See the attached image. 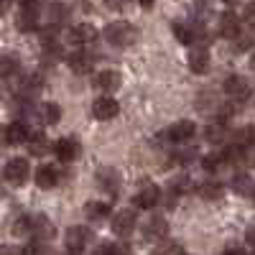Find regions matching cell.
<instances>
[{
	"label": "cell",
	"instance_id": "cell-1",
	"mask_svg": "<svg viewBox=\"0 0 255 255\" xmlns=\"http://www.w3.org/2000/svg\"><path fill=\"white\" fill-rule=\"evenodd\" d=\"M105 38H108V44L113 46H133L135 38H138V31L133 23H128V20H113V23H108V28H105Z\"/></svg>",
	"mask_w": 255,
	"mask_h": 255
},
{
	"label": "cell",
	"instance_id": "cell-2",
	"mask_svg": "<svg viewBox=\"0 0 255 255\" xmlns=\"http://www.w3.org/2000/svg\"><path fill=\"white\" fill-rule=\"evenodd\" d=\"M222 87H225V95H227L230 100H235V102H245V100H250V95H253L250 82H248L245 77H240V74L227 77Z\"/></svg>",
	"mask_w": 255,
	"mask_h": 255
},
{
	"label": "cell",
	"instance_id": "cell-3",
	"mask_svg": "<svg viewBox=\"0 0 255 255\" xmlns=\"http://www.w3.org/2000/svg\"><path fill=\"white\" fill-rule=\"evenodd\" d=\"M92 240V232L87 227H82V225H74L67 230V238H64V243H67V250L69 255H82V250L87 248V243Z\"/></svg>",
	"mask_w": 255,
	"mask_h": 255
},
{
	"label": "cell",
	"instance_id": "cell-4",
	"mask_svg": "<svg viewBox=\"0 0 255 255\" xmlns=\"http://www.w3.org/2000/svg\"><path fill=\"white\" fill-rule=\"evenodd\" d=\"M28 171H31V166H28L26 158H10V161L5 163V168H3V176H5L8 184L20 186V184L28 181Z\"/></svg>",
	"mask_w": 255,
	"mask_h": 255
},
{
	"label": "cell",
	"instance_id": "cell-5",
	"mask_svg": "<svg viewBox=\"0 0 255 255\" xmlns=\"http://www.w3.org/2000/svg\"><path fill=\"white\" fill-rule=\"evenodd\" d=\"M161 202V189L151 181H145L143 186H138V194L133 197V204L138 209H153Z\"/></svg>",
	"mask_w": 255,
	"mask_h": 255
},
{
	"label": "cell",
	"instance_id": "cell-6",
	"mask_svg": "<svg viewBox=\"0 0 255 255\" xmlns=\"http://www.w3.org/2000/svg\"><path fill=\"white\" fill-rule=\"evenodd\" d=\"M135 222H138V217H135L133 209H120L113 217V232L118 238H128V235H133Z\"/></svg>",
	"mask_w": 255,
	"mask_h": 255
},
{
	"label": "cell",
	"instance_id": "cell-7",
	"mask_svg": "<svg viewBox=\"0 0 255 255\" xmlns=\"http://www.w3.org/2000/svg\"><path fill=\"white\" fill-rule=\"evenodd\" d=\"M120 84H123V77L118 72H113V69H102L92 79V87L100 90V92H118Z\"/></svg>",
	"mask_w": 255,
	"mask_h": 255
},
{
	"label": "cell",
	"instance_id": "cell-8",
	"mask_svg": "<svg viewBox=\"0 0 255 255\" xmlns=\"http://www.w3.org/2000/svg\"><path fill=\"white\" fill-rule=\"evenodd\" d=\"M194 135H197V125L191 123V120H179V123H174L166 130V138L171 140V143H186V140H191Z\"/></svg>",
	"mask_w": 255,
	"mask_h": 255
},
{
	"label": "cell",
	"instance_id": "cell-9",
	"mask_svg": "<svg viewBox=\"0 0 255 255\" xmlns=\"http://www.w3.org/2000/svg\"><path fill=\"white\" fill-rule=\"evenodd\" d=\"M97 184H100L102 191H108L110 197H115V194H120V184H123V179H120V174L115 171V168L105 166V168H100V171H97Z\"/></svg>",
	"mask_w": 255,
	"mask_h": 255
},
{
	"label": "cell",
	"instance_id": "cell-10",
	"mask_svg": "<svg viewBox=\"0 0 255 255\" xmlns=\"http://www.w3.org/2000/svg\"><path fill=\"white\" fill-rule=\"evenodd\" d=\"M3 138L8 145H20V143H28L31 140V128L20 120V123H10L5 125V130H3Z\"/></svg>",
	"mask_w": 255,
	"mask_h": 255
},
{
	"label": "cell",
	"instance_id": "cell-11",
	"mask_svg": "<svg viewBox=\"0 0 255 255\" xmlns=\"http://www.w3.org/2000/svg\"><path fill=\"white\" fill-rule=\"evenodd\" d=\"M41 90H44V79H41L38 74H28L20 79V84L15 87V97L20 100H33Z\"/></svg>",
	"mask_w": 255,
	"mask_h": 255
},
{
	"label": "cell",
	"instance_id": "cell-12",
	"mask_svg": "<svg viewBox=\"0 0 255 255\" xmlns=\"http://www.w3.org/2000/svg\"><path fill=\"white\" fill-rule=\"evenodd\" d=\"M118 113H120V105L113 97H97L92 105V115L97 120H113V118H118Z\"/></svg>",
	"mask_w": 255,
	"mask_h": 255
},
{
	"label": "cell",
	"instance_id": "cell-13",
	"mask_svg": "<svg viewBox=\"0 0 255 255\" xmlns=\"http://www.w3.org/2000/svg\"><path fill=\"white\" fill-rule=\"evenodd\" d=\"M31 235L38 240V243H46L54 238V225L46 215H33L31 217Z\"/></svg>",
	"mask_w": 255,
	"mask_h": 255
},
{
	"label": "cell",
	"instance_id": "cell-14",
	"mask_svg": "<svg viewBox=\"0 0 255 255\" xmlns=\"http://www.w3.org/2000/svg\"><path fill=\"white\" fill-rule=\"evenodd\" d=\"M54 153L61 163H72L79 156V143L74 138H61V140L54 143Z\"/></svg>",
	"mask_w": 255,
	"mask_h": 255
},
{
	"label": "cell",
	"instance_id": "cell-15",
	"mask_svg": "<svg viewBox=\"0 0 255 255\" xmlns=\"http://www.w3.org/2000/svg\"><path fill=\"white\" fill-rule=\"evenodd\" d=\"M95 38H97V28L90 26V23L72 26V31H69V44H74V46H87Z\"/></svg>",
	"mask_w": 255,
	"mask_h": 255
},
{
	"label": "cell",
	"instance_id": "cell-16",
	"mask_svg": "<svg viewBox=\"0 0 255 255\" xmlns=\"http://www.w3.org/2000/svg\"><path fill=\"white\" fill-rule=\"evenodd\" d=\"M189 69L194 74H207L209 72V51L204 46H197L189 51Z\"/></svg>",
	"mask_w": 255,
	"mask_h": 255
},
{
	"label": "cell",
	"instance_id": "cell-17",
	"mask_svg": "<svg viewBox=\"0 0 255 255\" xmlns=\"http://www.w3.org/2000/svg\"><path fill=\"white\" fill-rule=\"evenodd\" d=\"M166 232H168V222H166V217H161V215L151 217V220L143 225V235H145L148 240H163Z\"/></svg>",
	"mask_w": 255,
	"mask_h": 255
},
{
	"label": "cell",
	"instance_id": "cell-18",
	"mask_svg": "<svg viewBox=\"0 0 255 255\" xmlns=\"http://www.w3.org/2000/svg\"><path fill=\"white\" fill-rule=\"evenodd\" d=\"M217 31L225 38H238L240 36V18L235 13H222L220 15V23H217Z\"/></svg>",
	"mask_w": 255,
	"mask_h": 255
},
{
	"label": "cell",
	"instance_id": "cell-19",
	"mask_svg": "<svg viewBox=\"0 0 255 255\" xmlns=\"http://www.w3.org/2000/svg\"><path fill=\"white\" fill-rule=\"evenodd\" d=\"M36 184L38 189H54L59 184V171H56V166H38L36 168Z\"/></svg>",
	"mask_w": 255,
	"mask_h": 255
},
{
	"label": "cell",
	"instance_id": "cell-20",
	"mask_svg": "<svg viewBox=\"0 0 255 255\" xmlns=\"http://www.w3.org/2000/svg\"><path fill=\"white\" fill-rule=\"evenodd\" d=\"M67 64L74 74H87L92 69V56H87L84 51H74V54L67 56Z\"/></svg>",
	"mask_w": 255,
	"mask_h": 255
},
{
	"label": "cell",
	"instance_id": "cell-21",
	"mask_svg": "<svg viewBox=\"0 0 255 255\" xmlns=\"http://www.w3.org/2000/svg\"><path fill=\"white\" fill-rule=\"evenodd\" d=\"M84 215L92 222H102V220L110 217V204L108 202H87L84 204Z\"/></svg>",
	"mask_w": 255,
	"mask_h": 255
},
{
	"label": "cell",
	"instance_id": "cell-22",
	"mask_svg": "<svg viewBox=\"0 0 255 255\" xmlns=\"http://www.w3.org/2000/svg\"><path fill=\"white\" fill-rule=\"evenodd\" d=\"M15 26L18 31H23V33H31L38 28V10H20L18 18H15Z\"/></svg>",
	"mask_w": 255,
	"mask_h": 255
},
{
	"label": "cell",
	"instance_id": "cell-23",
	"mask_svg": "<svg viewBox=\"0 0 255 255\" xmlns=\"http://www.w3.org/2000/svg\"><path fill=\"white\" fill-rule=\"evenodd\" d=\"M197 191H199V197H202V199L215 202V199L222 197V184H220V181H202Z\"/></svg>",
	"mask_w": 255,
	"mask_h": 255
},
{
	"label": "cell",
	"instance_id": "cell-24",
	"mask_svg": "<svg viewBox=\"0 0 255 255\" xmlns=\"http://www.w3.org/2000/svg\"><path fill=\"white\" fill-rule=\"evenodd\" d=\"M232 189L243 197H250V194H255V181L248 174H238L235 179H232Z\"/></svg>",
	"mask_w": 255,
	"mask_h": 255
},
{
	"label": "cell",
	"instance_id": "cell-25",
	"mask_svg": "<svg viewBox=\"0 0 255 255\" xmlns=\"http://www.w3.org/2000/svg\"><path fill=\"white\" fill-rule=\"evenodd\" d=\"M232 138H235V143L243 145V148L255 145V125H243V128H238V130L232 133Z\"/></svg>",
	"mask_w": 255,
	"mask_h": 255
},
{
	"label": "cell",
	"instance_id": "cell-26",
	"mask_svg": "<svg viewBox=\"0 0 255 255\" xmlns=\"http://www.w3.org/2000/svg\"><path fill=\"white\" fill-rule=\"evenodd\" d=\"M174 36L181 41V44H186V46H194V41H197L194 26H191V23H174Z\"/></svg>",
	"mask_w": 255,
	"mask_h": 255
},
{
	"label": "cell",
	"instance_id": "cell-27",
	"mask_svg": "<svg viewBox=\"0 0 255 255\" xmlns=\"http://www.w3.org/2000/svg\"><path fill=\"white\" fill-rule=\"evenodd\" d=\"M28 151H31V156H44L46 151H49V140H46V135L44 133H36V135H31V140H28Z\"/></svg>",
	"mask_w": 255,
	"mask_h": 255
},
{
	"label": "cell",
	"instance_id": "cell-28",
	"mask_svg": "<svg viewBox=\"0 0 255 255\" xmlns=\"http://www.w3.org/2000/svg\"><path fill=\"white\" fill-rule=\"evenodd\" d=\"M41 113H44V123L46 125H56L61 120V108L56 102H44L41 105Z\"/></svg>",
	"mask_w": 255,
	"mask_h": 255
},
{
	"label": "cell",
	"instance_id": "cell-29",
	"mask_svg": "<svg viewBox=\"0 0 255 255\" xmlns=\"http://www.w3.org/2000/svg\"><path fill=\"white\" fill-rule=\"evenodd\" d=\"M18 69H20V59L18 56L5 54L3 59H0V72H3V77H13V74H18Z\"/></svg>",
	"mask_w": 255,
	"mask_h": 255
},
{
	"label": "cell",
	"instance_id": "cell-30",
	"mask_svg": "<svg viewBox=\"0 0 255 255\" xmlns=\"http://www.w3.org/2000/svg\"><path fill=\"white\" fill-rule=\"evenodd\" d=\"M204 135H207V140L209 143H222V138L227 135V123H215V125H209L207 130H204Z\"/></svg>",
	"mask_w": 255,
	"mask_h": 255
},
{
	"label": "cell",
	"instance_id": "cell-31",
	"mask_svg": "<svg viewBox=\"0 0 255 255\" xmlns=\"http://www.w3.org/2000/svg\"><path fill=\"white\" fill-rule=\"evenodd\" d=\"M189 176L186 174H179V176H174L171 181H168V194L171 197H179V194H184V191L189 189Z\"/></svg>",
	"mask_w": 255,
	"mask_h": 255
},
{
	"label": "cell",
	"instance_id": "cell-32",
	"mask_svg": "<svg viewBox=\"0 0 255 255\" xmlns=\"http://www.w3.org/2000/svg\"><path fill=\"white\" fill-rule=\"evenodd\" d=\"M49 18H51V26H56V23H67V20H69V8L64 5V3H54L51 10H49Z\"/></svg>",
	"mask_w": 255,
	"mask_h": 255
},
{
	"label": "cell",
	"instance_id": "cell-33",
	"mask_svg": "<svg viewBox=\"0 0 255 255\" xmlns=\"http://www.w3.org/2000/svg\"><path fill=\"white\" fill-rule=\"evenodd\" d=\"M222 166H225L222 153H212V156L202 158V168H204V171H217V168H222Z\"/></svg>",
	"mask_w": 255,
	"mask_h": 255
},
{
	"label": "cell",
	"instance_id": "cell-34",
	"mask_svg": "<svg viewBox=\"0 0 255 255\" xmlns=\"http://www.w3.org/2000/svg\"><path fill=\"white\" fill-rule=\"evenodd\" d=\"M153 255H181L179 253V245L176 243H171V240H158V248L153 250Z\"/></svg>",
	"mask_w": 255,
	"mask_h": 255
},
{
	"label": "cell",
	"instance_id": "cell-35",
	"mask_svg": "<svg viewBox=\"0 0 255 255\" xmlns=\"http://www.w3.org/2000/svg\"><path fill=\"white\" fill-rule=\"evenodd\" d=\"M13 232H15V235H31V217L20 215V217L13 222Z\"/></svg>",
	"mask_w": 255,
	"mask_h": 255
},
{
	"label": "cell",
	"instance_id": "cell-36",
	"mask_svg": "<svg viewBox=\"0 0 255 255\" xmlns=\"http://www.w3.org/2000/svg\"><path fill=\"white\" fill-rule=\"evenodd\" d=\"M28 255H56V253H54L49 245H44V243H38V240H36V243L28 248Z\"/></svg>",
	"mask_w": 255,
	"mask_h": 255
},
{
	"label": "cell",
	"instance_id": "cell-37",
	"mask_svg": "<svg viewBox=\"0 0 255 255\" xmlns=\"http://www.w3.org/2000/svg\"><path fill=\"white\" fill-rule=\"evenodd\" d=\"M243 20H245L248 26H255V0L245 5V10H243Z\"/></svg>",
	"mask_w": 255,
	"mask_h": 255
},
{
	"label": "cell",
	"instance_id": "cell-38",
	"mask_svg": "<svg viewBox=\"0 0 255 255\" xmlns=\"http://www.w3.org/2000/svg\"><path fill=\"white\" fill-rule=\"evenodd\" d=\"M250 46H253V36H238V41H235L238 51H248Z\"/></svg>",
	"mask_w": 255,
	"mask_h": 255
},
{
	"label": "cell",
	"instance_id": "cell-39",
	"mask_svg": "<svg viewBox=\"0 0 255 255\" xmlns=\"http://www.w3.org/2000/svg\"><path fill=\"white\" fill-rule=\"evenodd\" d=\"M113 255H133L128 243H113Z\"/></svg>",
	"mask_w": 255,
	"mask_h": 255
},
{
	"label": "cell",
	"instance_id": "cell-40",
	"mask_svg": "<svg viewBox=\"0 0 255 255\" xmlns=\"http://www.w3.org/2000/svg\"><path fill=\"white\" fill-rule=\"evenodd\" d=\"M0 255H28V250L18 248V245H5V248H3V253H0Z\"/></svg>",
	"mask_w": 255,
	"mask_h": 255
},
{
	"label": "cell",
	"instance_id": "cell-41",
	"mask_svg": "<svg viewBox=\"0 0 255 255\" xmlns=\"http://www.w3.org/2000/svg\"><path fill=\"white\" fill-rule=\"evenodd\" d=\"M92 255H113V243H100Z\"/></svg>",
	"mask_w": 255,
	"mask_h": 255
},
{
	"label": "cell",
	"instance_id": "cell-42",
	"mask_svg": "<svg viewBox=\"0 0 255 255\" xmlns=\"http://www.w3.org/2000/svg\"><path fill=\"white\" fill-rule=\"evenodd\" d=\"M20 10H38V0H18Z\"/></svg>",
	"mask_w": 255,
	"mask_h": 255
},
{
	"label": "cell",
	"instance_id": "cell-43",
	"mask_svg": "<svg viewBox=\"0 0 255 255\" xmlns=\"http://www.w3.org/2000/svg\"><path fill=\"white\" fill-rule=\"evenodd\" d=\"M191 158H194V151H189V148L176 153V161H179V163H186V161H191Z\"/></svg>",
	"mask_w": 255,
	"mask_h": 255
},
{
	"label": "cell",
	"instance_id": "cell-44",
	"mask_svg": "<svg viewBox=\"0 0 255 255\" xmlns=\"http://www.w3.org/2000/svg\"><path fill=\"white\" fill-rule=\"evenodd\" d=\"M108 5L110 8H128V5H130V0H108Z\"/></svg>",
	"mask_w": 255,
	"mask_h": 255
},
{
	"label": "cell",
	"instance_id": "cell-45",
	"mask_svg": "<svg viewBox=\"0 0 255 255\" xmlns=\"http://www.w3.org/2000/svg\"><path fill=\"white\" fill-rule=\"evenodd\" d=\"M245 240H248V245H253V248H255V225H253V227H248Z\"/></svg>",
	"mask_w": 255,
	"mask_h": 255
},
{
	"label": "cell",
	"instance_id": "cell-46",
	"mask_svg": "<svg viewBox=\"0 0 255 255\" xmlns=\"http://www.w3.org/2000/svg\"><path fill=\"white\" fill-rule=\"evenodd\" d=\"M222 255H248V253H245L243 248H227V250H225Z\"/></svg>",
	"mask_w": 255,
	"mask_h": 255
},
{
	"label": "cell",
	"instance_id": "cell-47",
	"mask_svg": "<svg viewBox=\"0 0 255 255\" xmlns=\"http://www.w3.org/2000/svg\"><path fill=\"white\" fill-rule=\"evenodd\" d=\"M138 3H140V5H143V8H151V5H153V3H156V0H138Z\"/></svg>",
	"mask_w": 255,
	"mask_h": 255
},
{
	"label": "cell",
	"instance_id": "cell-48",
	"mask_svg": "<svg viewBox=\"0 0 255 255\" xmlns=\"http://www.w3.org/2000/svg\"><path fill=\"white\" fill-rule=\"evenodd\" d=\"M250 166H253V168H255V151H253V153H250Z\"/></svg>",
	"mask_w": 255,
	"mask_h": 255
},
{
	"label": "cell",
	"instance_id": "cell-49",
	"mask_svg": "<svg viewBox=\"0 0 255 255\" xmlns=\"http://www.w3.org/2000/svg\"><path fill=\"white\" fill-rule=\"evenodd\" d=\"M10 8V0H3V10H8Z\"/></svg>",
	"mask_w": 255,
	"mask_h": 255
},
{
	"label": "cell",
	"instance_id": "cell-50",
	"mask_svg": "<svg viewBox=\"0 0 255 255\" xmlns=\"http://www.w3.org/2000/svg\"><path fill=\"white\" fill-rule=\"evenodd\" d=\"M250 69L255 72V54H253V59H250Z\"/></svg>",
	"mask_w": 255,
	"mask_h": 255
},
{
	"label": "cell",
	"instance_id": "cell-51",
	"mask_svg": "<svg viewBox=\"0 0 255 255\" xmlns=\"http://www.w3.org/2000/svg\"><path fill=\"white\" fill-rule=\"evenodd\" d=\"M225 3H238V0H225Z\"/></svg>",
	"mask_w": 255,
	"mask_h": 255
},
{
	"label": "cell",
	"instance_id": "cell-52",
	"mask_svg": "<svg viewBox=\"0 0 255 255\" xmlns=\"http://www.w3.org/2000/svg\"><path fill=\"white\" fill-rule=\"evenodd\" d=\"M181 255H189V253H181Z\"/></svg>",
	"mask_w": 255,
	"mask_h": 255
},
{
	"label": "cell",
	"instance_id": "cell-53",
	"mask_svg": "<svg viewBox=\"0 0 255 255\" xmlns=\"http://www.w3.org/2000/svg\"><path fill=\"white\" fill-rule=\"evenodd\" d=\"M204 3H207V0H204Z\"/></svg>",
	"mask_w": 255,
	"mask_h": 255
}]
</instances>
